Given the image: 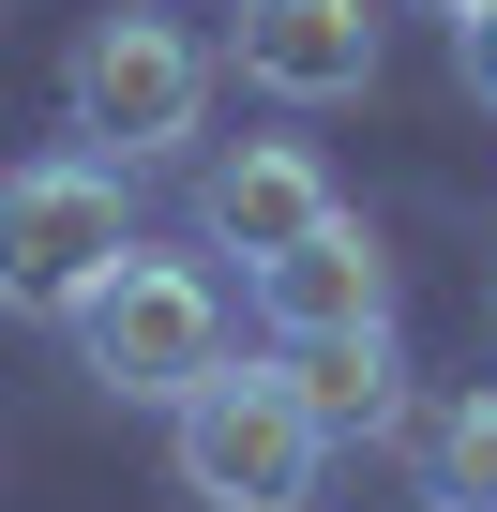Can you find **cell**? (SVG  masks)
Segmentation results:
<instances>
[{
  "mask_svg": "<svg viewBox=\"0 0 497 512\" xmlns=\"http://www.w3.org/2000/svg\"><path fill=\"white\" fill-rule=\"evenodd\" d=\"M241 76H257L272 106L377 91V0H241Z\"/></svg>",
  "mask_w": 497,
  "mask_h": 512,
  "instance_id": "cell-6",
  "label": "cell"
},
{
  "mask_svg": "<svg viewBox=\"0 0 497 512\" xmlns=\"http://www.w3.org/2000/svg\"><path fill=\"white\" fill-rule=\"evenodd\" d=\"M437 16H497V0H437Z\"/></svg>",
  "mask_w": 497,
  "mask_h": 512,
  "instance_id": "cell-11",
  "label": "cell"
},
{
  "mask_svg": "<svg viewBox=\"0 0 497 512\" xmlns=\"http://www.w3.org/2000/svg\"><path fill=\"white\" fill-rule=\"evenodd\" d=\"M136 256V196L106 151H31L0 166V317H76Z\"/></svg>",
  "mask_w": 497,
  "mask_h": 512,
  "instance_id": "cell-1",
  "label": "cell"
},
{
  "mask_svg": "<svg viewBox=\"0 0 497 512\" xmlns=\"http://www.w3.org/2000/svg\"><path fill=\"white\" fill-rule=\"evenodd\" d=\"M407 452H422L437 512H497V392H452L437 422H407Z\"/></svg>",
  "mask_w": 497,
  "mask_h": 512,
  "instance_id": "cell-9",
  "label": "cell"
},
{
  "mask_svg": "<svg viewBox=\"0 0 497 512\" xmlns=\"http://www.w3.org/2000/svg\"><path fill=\"white\" fill-rule=\"evenodd\" d=\"M61 106H76V151H106V166H166V151L211 121V46L166 31V16H91L76 61H61Z\"/></svg>",
  "mask_w": 497,
  "mask_h": 512,
  "instance_id": "cell-4",
  "label": "cell"
},
{
  "mask_svg": "<svg viewBox=\"0 0 497 512\" xmlns=\"http://www.w3.org/2000/svg\"><path fill=\"white\" fill-rule=\"evenodd\" d=\"M257 317H272V347H317V332H377L392 317V256L332 211L317 241H287V256H257Z\"/></svg>",
  "mask_w": 497,
  "mask_h": 512,
  "instance_id": "cell-7",
  "label": "cell"
},
{
  "mask_svg": "<svg viewBox=\"0 0 497 512\" xmlns=\"http://www.w3.org/2000/svg\"><path fill=\"white\" fill-rule=\"evenodd\" d=\"M166 452H181V497H196V512H302L317 467H332V437L302 422L287 362H226V377H196V392L166 407Z\"/></svg>",
  "mask_w": 497,
  "mask_h": 512,
  "instance_id": "cell-2",
  "label": "cell"
},
{
  "mask_svg": "<svg viewBox=\"0 0 497 512\" xmlns=\"http://www.w3.org/2000/svg\"><path fill=\"white\" fill-rule=\"evenodd\" d=\"M287 392H302V422H317V437H407L392 317H377V332H317V347H287Z\"/></svg>",
  "mask_w": 497,
  "mask_h": 512,
  "instance_id": "cell-8",
  "label": "cell"
},
{
  "mask_svg": "<svg viewBox=\"0 0 497 512\" xmlns=\"http://www.w3.org/2000/svg\"><path fill=\"white\" fill-rule=\"evenodd\" d=\"M347 196H332V166L302 151V136H241V151H211V181H196V226L257 272V256H287V241H317Z\"/></svg>",
  "mask_w": 497,
  "mask_h": 512,
  "instance_id": "cell-5",
  "label": "cell"
},
{
  "mask_svg": "<svg viewBox=\"0 0 497 512\" xmlns=\"http://www.w3.org/2000/svg\"><path fill=\"white\" fill-rule=\"evenodd\" d=\"M452 76H467V91L497 106V16H452Z\"/></svg>",
  "mask_w": 497,
  "mask_h": 512,
  "instance_id": "cell-10",
  "label": "cell"
},
{
  "mask_svg": "<svg viewBox=\"0 0 497 512\" xmlns=\"http://www.w3.org/2000/svg\"><path fill=\"white\" fill-rule=\"evenodd\" d=\"M61 332H76V362H91L121 407H181L196 377H226V287L196 272V256H151V241L121 256Z\"/></svg>",
  "mask_w": 497,
  "mask_h": 512,
  "instance_id": "cell-3",
  "label": "cell"
}]
</instances>
